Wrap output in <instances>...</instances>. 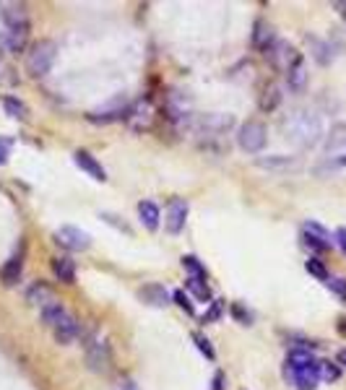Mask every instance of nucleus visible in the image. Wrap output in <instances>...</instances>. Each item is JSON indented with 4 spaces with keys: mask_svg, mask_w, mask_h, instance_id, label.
Here are the masks:
<instances>
[{
    "mask_svg": "<svg viewBox=\"0 0 346 390\" xmlns=\"http://www.w3.org/2000/svg\"><path fill=\"white\" fill-rule=\"evenodd\" d=\"M284 133H286V138L295 146H300V149H312V146H318V141L326 138L321 115L312 110L292 112V115L284 120Z\"/></svg>",
    "mask_w": 346,
    "mask_h": 390,
    "instance_id": "obj_1",
    "label": "nucleus"
},
{
    "mask_svg": "<svg viewBox=\"0 0 346 390\" xmlns=\"http://www.w3.org/2000/svg\"><path fill=\"white\" fill-rule=\"evenodd\" d=\"M55 58H58V44L52 39H39L26 55V73L32 78H44L55 65Z\"/></svg>",
    "mask_w": 346,
    "mask_h": 390,
    "instance_id": "obj_2",
    "label": "nucleus"
},
{
    "mask_svg": "<svg viewBox=\"0 0 346 390\" xmlns=\"http://www.w3.org/2000/svg\"><path fill=\"white\" fill-rule=\"evenodd\" d=\"M269 144V127L263 125L260 120H248L237 130V146L245 153H260Z\"/></svg>",
    "mask_w": 346,
    "mask_h": 390,
    "instance_id": "obj_3",
    "label": "nucleus"
},
{
    "mask_svg": "<svg viewBox=\"0 0 346 390\" xmlns=\"http://www.w3.org/2000/svg\"><path fill=\"white\" fill-rule=\"evenodd\" d=\"M86 362H89V370L96 375H107L113 370V351H110V344L102 341L99 336H89L86 344Z\"/></svg>",
    "mask_w": 346,
    "mask_h": 390,
    "instance_id": "obj_4",
    "label": "nucleus"
},
{
    "mask_svg": "<svg viewBox=\"0 0 346 390\" xmlns=\"http://www.w3.org/2000/svg\"><path fill=\"white\" fill-rule=\"evenodd\" d=\"M284 380L295 390H315L321 385V362H315L310 367L284 365Z\"/></svg>",
    "mask_w": 346,
    "mask_h": 390,
    "instance_id": "obj_5",
    "label": "nucleus"
},
{
    "mask_svg": "<svg viewBox=\"0 0 346 390\" xmlns=\"http://www.w3.org/2000/svg\"><path fill=\"white\" fill-rule=\"evenodd\" d=\"M266 58H269L271 68L278 70V73H286V70L295 68L297 63H302V55H300L289 42H284V39H276V44L266 52Z\"/></svg>",
    "mask_w": 346,
    "mask_h": 390,
    "instance_id": "obj_6",
    "label": "nucleus"
},
{
    "mask_svg": "<svg viewBox=\"0 0 346 390\" xmlns=\"http://www.w3.org/2000/svg\"><path fill=\"white\" fill-rule=\"evenodd\" d=\"M193 127H196L198 136H222V133L234 127V118L232 115H222V112H211V115H200Z\"/></svg>",
    "mask_w": 346,
    "mask_h": 390,
    "instance_id": "obj_7",
    "label": "nucleus"
},
{
    "mask_svg": "<svg viewBox=\"0 0 346 390\" xmlns=\"http://www.w3.org/2000/svg\"><path fill=\"white\" fill-rule=\"evenodd\" d=\"M188 213H191V203L185 198H172L165 208V229L169 234H180L185 229V221H188Z\"/></svg>",
    "mask_w": 346,
    "mask_h": 390,
    "instance_id": "obj_8",
    "label": "nucleus"
},
{
    "mask_svg": "<svg viewBox=\"0 0 346 390\" xmlns=\"http://www.w3.org/2000/svg\"><path fill=\"white\" fill-rule=\"evenodd\" d=\"M55 242L60 247H65V250H70V253H81V250H89L91 237H89V232L65 224V227H60V229L55 232Z\"/></svg>",
    "mask_w": 346,
    "mask_h": 390,
    "instance_id": "obj_9",
    "label": "nucleus"
},
{
    "mask_svg": "<svg viewBox=\"0 0 346 390\" xmlns=\"http://www.w3.org/2000/svg\"><path fill=\"white\" fill-rule=\"evenodd\" d=\"M125 115H128V102H125V96H115V99H110L107 104H102L99 110H91L86 118H89V122H102V125H107V122L122 120Z\"/></svg>",
    "mask_w": 346,
    "mask_h": 390,
    "instance_id": "obj_10",
    "label": "nucleus"
},
{
    "mask_svg": "<svg viewBox=\"0 0 346 390\" xmlns=\"http://www.w3.org/2000/svg\"><path fill=\"white\" fill-rule=\"evenodd\" d=\"M331 234L326 229H323L321 224H315V221H305L302 227V245L307 247V250H312V253H326V250H331Z\"/></svg>",
    "mask_w": 346,
    "mask_h": 390,
    "instance_id": "obj_11",
    "label": "nucleus"
},
{
    "mask_svg": "<svg viewBox=\"0 0 346 390\" xmlns=\"http://www.w3.org/2000/svg\"><path fill=\"white\" fill-rule=\"evenodd\" d=\"M3 21H6V32L8 34H29V29H32L26 6H8V8L3 11Z\"/></svg>",
    "mask_w": 346,
    "mask_h": 390,
    "instance_id": "obj_12",
    "label": "nucleus"
},
{
    "mask_svg": "<svg viewBox=\"0 0 346 390\" xmlns=\"http://www.w3.org/2000/svg\"><path fill=\"white\" fill-rule=\"evenodd\" d=\"M73 161H76V167L81 172H86L89 177L96 180V182H104L107 180V170H104L102 164H99V159H96L94 153L84 151V149H78L76 153H73Z\"/></svg>",
    "mask_w": 346,
    "mask_h": 390,
    "instance_id": "obj_13",
    "label": "nucleus"
},
{
    "mask_svg": "<svg viewBox=\"0 0 346 390\" xmlns=\"http://www.w3.org/2000/svg\"><path fill=\"white\" fill-rule=\"evenodd\" d=\"M139 299L146 302L148 307H167L172 302V291L165 284H146L139 289Z\"/></svg>",
    "mask_w": 346,
    "mask_h": 390,
    "instance_id": "obj_14",
    "label": "nucleus"
},
{
    "mask_svg": "<svg viewBox=\"0 0 346 390\" xmlns=\"http://www.w3.org/2000/svg\"><path fill=\"white\" fill-rule=\"evenodd\" d=\"M276 39H278V37H276V32H274V26H271L269 21L258 18V21H255V26H252V47L266 55V52H269L271 47L276 44Z\"/></svg>",
    "mask_w": 346,
    "mask_h": 390,
    "instance_id": "obj_15",
    "label": "nucleus"
},
{
    "mask_svg": "<svg viewBox=\"0 0 346 390\" xmlns=\"http://www.w3.org/2000/svg\"><path fill=\"white\" fill-rule=\"evenodd\" d=\"M52 336H55V341H58L60 346H68V344H73V341L81 336V322L68 313L55 328H52Z\"/></svg>",
    "mask_w": 346,
    "mask_h": 390,
    "instance_id": "obj_16",
    "label": "nucleus"
},
{
    "mask_svg": "<svg viewBox=\"0 0 346 390\" xmlns=\"http://www.w3.org/2000/svg\"><path fill=\"white\" fill-rule=\"evenodd\" d=\"M260 170H269V172H289L300 167V159L297 156H286V153H271V156H258L255 159Z\"/></svg>",
    "mask_w": 346,
    "mask_h": 390,
    "instance_id": "obj_17",
    "label": "nucleus"
},
{
    "mask_svg": "<svg viewBox=\"0 0 346 390\" xmlns=\"http://www.w3.org/2000/svg\"><path fill=\"white\" fill-rule=\"evenodd\" d=\"M21 273H24V253H18L6 260V265L0 268V281H3L6 287H16L18 279H21Z\"/></svg>",
    "mask_w": 346,
    "mask_h": 390,
    "instance_id": "obj_18",
    "label": "nucleus"
},
{
    "mask_svg": "<svg viewBox=\"0 0 346 390\" xmlns=\"http://www.w3.org/2000/svg\"><path fill=\"white\" fill-rule=\"evenodd\" d=\"M52 299H55L52 287L50 284H44V281H37V284H32V287L26 289V302H29V305H37L39 310H42L44 305H50Z\"/></svg>",
    "mask_w": 346,
    "mask_h": 390,
    "instance_id": "obj_19",
    "label": "nucleus"
},
{
    "mask_svg": "<svg viewBox=\"0 0 346 390\" xmlns=\"http://www.w3.org/2000/svg\"><path fill=\"white\" fill-rule=\"evenodd\" d=\"M344 146H346V122H333L331 130L326 133V138H323V149L333 153L338 149H344Z\"/></svg>",
    "mask_w": 346,
    "mask_h": 390,
    "instance_id": "obj_20",
    "label": "nucleus"
},
{
    "mask_svg": "<svg viewBox=\"0 0 346 390\" xmlns=\"http://www.w3.org/2000/svg\"><path fill=\"white\" fill-rule=\"evenodd\" d=\"M139 216H141V224L146 227V229H159V221H162V211H159V206L154 201H141L139 203Z\"/></svg>",
    "mask_w": 346,
    "mask_h": 390,
    "instance_id": "obj_21",
    "label": "nucleus"
},
{
    "mask_svg": "<svg viewBox=\"0 0 346 390\" xmlns=\"http://www.w3.org/2000/svg\"><path fill=\"white\" fill-rule=\"evenodd\" d=\"M307 81H310V73L305 68V60L302 63H297L292 70H286V86L295 94H302L305 89H307Z\"/></svg>",
    "mask_w": 346,
    "mask_h": 390,
    "instance_id": "obj_22",
    "label": "nucleus"
},
{
    "mask_svg": "<svg viewBox=\"0 0 346 390\" xmlns=\"http://www.w3.org/2000/svg\"><path fill=\"white\" fill-rule=\"evenodd\" d=\"M65 315H68V310H65V305L58 302V299H52L50 305H44L42 310H39V317H42V322L47 328H55Z\"/></svg>",
    "mask_w": 346,
    "mask_h": 390,
    "instance_id": "obj_23",
    "label": "nucleus"
},
{
    "mask_svg": "<svg viewBox=\"0 0 346 390\" xmlns=\"http://www.w3.org/2000/svg\"><path fill=\"white\" fill-rule=\"evenodd\" d=\"M52 273L55 279L63 281V284H73L76 281V263L70 258H55L52 260Z\"/></svg>",
    "mask_w": 346,
    "mask_h": 390,
    "instance_id": "obj_24",
    "label": "nucleus"
},
{
    "mask_svg": "<svg viewBox=\"0 0 346 390\" xmlns=\"http://www.w3.org/2000/svg\"><path fill=\"white\" fill-rule=\"evenodd\" d=\"M281 99H284V94H281V89H278L276 84H269L266 89H263V94H260V110L263 112H274L281 104Z\"/></svg>",
    "mask_w": 346,
    "mask_h": 390,
    "instance_id": "obj_25",
    "label": "nucleus"
},
{
    "mask_svg": "<svg viewBox=\"0 0 346 390\" xmlns=\"http://www.w3.org/2000/svg\"><path fill=\"white\" fill-rule=\"evenodd\" d=\"M307 42L312 47V58L318 60L321 65H331V60H333V47L328 42H323V39H315V37H307Z\"/></svg>",
    "mask_w": 346,
    "mask_h": 390,
    "instance_id": "obj_26",
    "label": "nucleus"
},
{
    "mask_svg": "<svg viewBox=\"0 0 346 390\" xmlns=\"http://www.w3.org/2000/svg\"><path fill=\"white\" fill-rule=\"evenodd\" d=\"M318 359H315V354H312V348H292L289 351V356H286L284 365L289 367H310L315 365Z\"/></svg>",
    "mask_w": 346,
    "mask_h": 390,
    "instance_id": "obj_27",
    "label": "nucleus"
},
{
    "mask_svg": "<svg viewBox=\"0 0 346 390\" xmlns=\"http://www.w3.org/2000/svg\"><path fill=\"white\" fill-rule=\"evenodd\" d=\"M182 268L191 273V279H198V281H206L208 279L206 265L200 263L196 255H182Z\"/></svg>",
    "mask_w": 346,
    "mask_h": 390,
    "instance_id": "obj_28",
    "label": "nucleus"
},
{
    "mask_svg": "<svg viewBox=\"0 0 346 390\" xmlns=\"http://www.w3.org/2000/svg\"><path fill=\"white\" fill-rule=\"evenodd\" d=\"M3 110H6V115L13 120H26V115H29L26 104L21 102V99H16V96H6V99H3Z\"/></svg>",
    "mask_w": 346,
    "mask_h": 390,
    "instance_id": "obj_29",
    "label": "nucleus"
},
{
    "mask_svg": "<svg viewBox=\"0 0 346 390\" xmlns=\"http://www.w3.org/2000/svg\"><path fill=\"white\" fill-rule=\"evenodd\" d=\"M185 289H188V291H193V294H196V299H200V302H208V299H211V289H208L206 281L188 279V281H185Z\"/></svg>",
    "mask_w": 346,
    "mask_h": 390,
    "instance_id": "obj_30",
    "label": "nucleus"
},
{
    "mask_svg": "<svg viewBox=\"0 0 346 390\" xmlns=\"http://www.w3.org/2000/svg\"><path fill=\"white\" fill-rule=\"evenodd\" d=\"M305 271L310 273V276H315L318 281H323V284L331 279L328 268H326V265H323V260H318V258H310V260L305 263Z\"/></svg>",
    "mask_w": 346,
    "mask_h": 390,
    "instance_id": "obj_31",
    "label": "nucleus"
},
{
    "mask_svg": "<svg viewBox=\"0 0 346 390\" xmlns=\"http://www.w3.org/2000/svg\"><path fill=\"white\" fill-rule=\"evenodd\" d=\"M193 341H196V346L200 348V354L206 356L208 362H214L217 359V351H214V346H211V341L203 336V333H193Z\"/></svg>",
    "mask_w": 346,
    "mask_h": 390,
    "instance_id": "obj_32",
    "label": "nucleus"
},
{
    "mask_svg": "<svg viewBox=\"0 0 346 390\" xmlns=\"http://www.w3.org/2000/svg\"><path fill=\"white\" fill-rule=\"evenodd\" d=\"M222 313H224V299H214L211 307L206 310V315L200 317V322H217L222 317Z\"/></svg>",
    "mask_w": 346,
    "mask_h": 390,
    "instance_id": "obj_33",
    "label": "nucleus"
},
{
    "mask_svg": "<svg viewBox=\"0 0 346 390\" xmlns=\"http://www.w3.org/2000/svg\"><path fill=\"white\" fill-rule=\"evenodd\" d=\"M341 377V367L333 362H321V380L326 382H336Z\"/></svg>",
    "mask_w": 346,
    "mask_h": 390,
    "instance_id": "obj_34",
    "label": "nucleus"
},
{
    "mask_svg": "<svg viewBox=\"0 0 346 390\" xmlns=\"http://www.w3.org/2000/svg\"><path fill=\"white\" fill-rule=\"evenodd\" d=\"M326 287H328L341 302H346V279H341V276H331V279L326 281Z\"/></svg>",
    "mask_w": 346,
    "mask_h": 390,
    "instance_id": "obj_35",
    "label": "nucleus"
},
{
    "mask_svg": "<svg viewBox=\"0 0 346 390\" xmlns=\"http://www.w3.org/2000/svg\"><path fill=\"white\" fill-rule=\"evenodd\" d=\"M172 299H174V305H177V307H182V310H185V313H188V315H193V313H196V307H193L191 297H188V294H185V291H182V289H177V291H172Z\"/></svg>",
    "mask_w": 346,
    "mask_h": 390,
    "instance_id": "obj_36",
    "label": "nucleus"
},
{
    "mask_svg": "<svg viewBox=\"0 0 346 390\" xmlns=\"http://www.w3.org/2000/svg\"><path fill=\"white\" fill-rule=\"evenodd\" d=\"M11 149H13V141H11V138H6V136H0V167L8 161Z\"/></svg>",
    "mask_w": 346,
    "mask_h": 390,
    "instance_id": "obj_37",
    "label": "nucleus"
},
{
    "mask_svg": "<svg viewBox=\"0 0 346 390\" xmlns=\"http://www.w3.org/2000/svg\"><path fill=\"white\" fill-rule=\"evenodd\" d=\"M232 315H234V317H237L240 322H243V325H250V320H252L250 313H245V310H243L240 305H232Z\"/></svg>",
    "mask_w": 346,
    "mask_h": 390,
    "instance_id": "obj_38",
    "label": "nucleus"
},
{
    "mask_svg": "<svg viewBox=\"0 0 346 390\" xmlns=\"http://www.w3.org/2000/svg\"><path fill=\"white\" fill-rule=\"evenodd\" d=\"M333 242L338 245V250L346 255V227H338L336 234H333Z\"/></svg>",
    "mask_w": 346,
    "mask_h": 390,
    "instance_id": "obj_39",
    "label": "nucleus"
},
{
    "mask_svg": "<svg viewBox=\"0 0 346 390\" xmlns=\"http://www.w3.org/2000/svg\"><path fill=\"white\" fill-rule=\"evenodd\" d=\"M113 390H141V388L136 385V380H130V377H122V380L115 382Z\"/></svg>",
    "mask_w": 346,
    "mask_h": 390,
    "instance_id": "obj_40",
    "label": "nucleus"
},
{
    "mask_svg": "<svg viewBox=\"0 0 346 390\" xmlns=\"http://www.w3.org/2000/svg\"><path fill=\"white\" fill-rule=\"evenodd\" d=\"M328 167H331V170H346V153H344V156H338V159L328 161Z\"/></svg>",
    "mask_w": 346,
    "mask_h": 390,
    "instance_id": "obj_41",
    "label": "nucleus"
},
{
    "mask_svg": "<svg viewBox=\"0 0 346 390\" xmlns=\"http://www.w3.org/2000/svg\"><path fill=\"white\" fill-rule=\"evenodd\" d=\"M336 11L341 13V18L346 21V0H341V3H336Z\"/></svg>",
    "mask_w": 346,
    "mask_h": 390,
    "instance_id": "obj_42",
    "label": "nucleus"
},
{
    "mask_svg": "<svg viewBox=\"0 0 346 390\" xmlns=\"http://www.w3.org/2000/svg\"><path fill=\"white\" fill-rule=\"evenodd\" d=\"M336 328H338V333H341V336H346V317H341V320L336 322Z\"/></svg>",
    "mask_w": 346,
    "mask_h": 390,
    "instance_id": "obj_43",
    "label": "nucleus"
},
{
    "mask_svg": "<svg viewBox=\"0 0 346 390\" xmlns=\"http://www.w3.org/2000/svg\"><path fill=\"white\" fill-rule=\"evenodd\" d=\"M222 382H224V375L217 372V377H214V385H217V388H214V390H222Z\"/></svg>",
    "mask_w": 346,
    "mask_h": 390,
    "instance_id": "obj_44",
    "label": "nucleus"
},
{
    "mask_svg": "<svg viewBox=\"0 0 346 390\" xmlns=\"http://www.w3.org/2000/svg\"><path fill=\"white\" fill-rule=\"evenodd\" d=\"M338 367H346V348L338 351Z\"/></svg>",
    "mask_w": 346,
    "mask_h": 390,
    "instance_id": "obj_45",
    "label": "nucleus"
}]
</instances>
